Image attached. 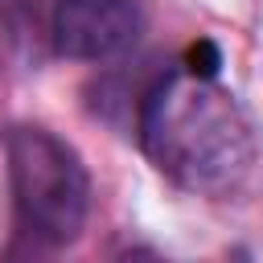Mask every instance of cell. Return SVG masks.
Masks as SVG:
<instances>
[{"label":"cell","mask_w":263,"mask_h":263,"mask_svg":"<svg viewBox=\"0 0 263 263\" xmlns=\"http://www.w3.org/2000/svg\"><path fill=\"white\" fill-rule=\"evenodd\" d=\"M140 148L173 185L230 197L259 164L247 107L210 74L189 66L160 74L140 99Z\"/></svg>","instance_id":"obj_1"},{"label":"cell","mask_w":263,"mask_h":263,"mask_svg":"<svg viewBox=\"0 0 263 263\" xmlns=\"http://www.w3.org/2000/svg\"><path fill=\"white\" fill-rule=\"evenodd\" d=\"M144 12L136 0H58L53 4V49L74 62H107L136 45Z\"/></svg>","instance_id":"obj_3"},{"label":"cell","mask_w":263,"mask_h":263,"mask_svg":"<svg viewBox=\"0 0 263 263\" xmlns=\"http://www.w3.org/2000/svg\"><path fill=\"white\" fill-rule=\"evenodd\" d=\"M8 189L16 226L41 247H70L90 218V173L74 144L37 123H16L4 136Z\"/></svg>","instance_id":"obj_2"}]
</instances>
